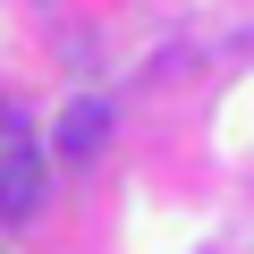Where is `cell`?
<instances>
[{
	"label": "cell",
	"instance_id": "1",
	"mask_svg": "<svg viewBox=\"0 0 254 254\" xmlns=\"http://www.w3.org/2000/svg\"><path fill=\"white\" fill-rule=\"evenodd\" d=\"M43 212V144L17 110H0V220H34Z\"/></svg>",
	"mask_w": 254,
	"mask_h": 254
},
{
	"label": "cell",
	"instance_id": "2",
	"mask_svg": "<svg viewBox=\"0 0 254 254\" xmlns=\"http://www.w3.org/2000/svg\"><path fill=\"white\" fill-rule=\"evenodd\" d=\"M102 127H110L102 102H68V110H60V153H68V161H93V153H102Z\"/></svg>",
	"mask_w": 254,
	"mask_h": 254
}]
</instances>
